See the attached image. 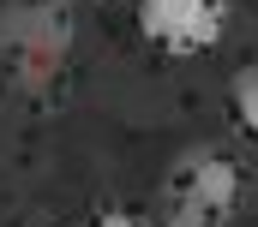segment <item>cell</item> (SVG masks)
I'll return each instance as SVG.
<instances>
[{
  "mask_svg": "<svg viewBox=\"0 0 258 227\" xmlns=\"http://www.w3.org/2000/svg\"><path fill=\"white\" fill-rule=\"evenodd\" d=\"M228 113H234V126L258 144V66H240L228 78Z\"/></svg>",
  "mask_w": 258,
  "mask_h": 227,
  "instance_id": "277c9868",
  "label": "cell"
},
{
  "mask_svg": "<svg viewBox=\"0 0 258 227\" xmlns=\"http://www.w3.org/2000/svg\"><path fill=\"white\" fill-rule=\"evenodd\" d=\"M138 30L174 60L210 54L228 30V0H138Z\"/></svg>",
  "mask_w": 258,
  "mask_h": 227,
  "instance_id": "3957f363",
  "label": "cell"
},
{
  "mask_svg": "<svg viewBox=\"0 0 258 227\" xmlns=\"http://www.w3.org/2000/svg\"><path fill=\"white\" fill-rule=\"evenodd\" d=\"M0 54H6L12 84L48 90L66 72L72 24H66L54 6H42V0H12V6H0Z\"/></svg>",
  "mask_w": 258,
  "mask_h": 227,
  "instance_id": "6da1fadb",
  "label": "cell"
},
{
  "mask_svg": "<svg viewBox=\"0 0 258 227\" xmlns=\"http://www.w3.org/2000/svg\"><path fill=\"white\" fill-rule=\"evenodd\" d=\"M240 209V168L222 156V150H180L168 173H162V215H180V221H204L222 227Z\"/></svg>",
  "mask_w": 258,
  "mask_h": 227,
  "instance_id": "7a4b0ae2",
  "label": "cell"
},
{
  "mask_svg": "<svg viewBox=\"0 0 258 227\" xmlns=\"http://www.w3.org/2000/svg\"><path fill=\"white\" fill-rule=\"evenodd\" d=\"M156 227H204V221H180V215H162Z\"/></svg>",
  "mask_w": 258,
  "mask_h": 227,
  "instance_id": "8992f818",
  "label": "cell"
},
{
  "mask_svg": "<svg viewBox=\"0 0 258 227\" xmlns=\"http://www.w3.org/2000/svg\"><path fill=\"white\" fill-rule=\"evenodd\" d=\"M90 227H150V221L132 209H102V215H90Z\"/></svg>",
  "mask_w": 258,
  "mask_h": 227,
  "instance_id": "5b68a950",
  "label": "cell"
}]
</instances>
